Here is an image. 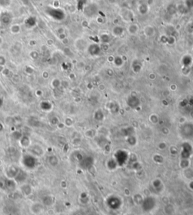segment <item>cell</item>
Instances as JSON below:
<instances>
[{
    "mask_svg": "<svg viewBox=\"0 0 193 215\" xmlns=\"http://www.w3.org/2000/svg\"><path fill=\"white\" fill-rule=\"evenodd\" d=\"M21 190L23 195L25 196H28L32 193V188H31L30 186L28 185V184H23V186H21Z\"/></svg>",
    "mask_w": 193,
    "mask_h": 215,
    "instance_id": "277c9868",
    "label": "cell"
},
{
    "mask_svg": "<svg viewBox=\"0 0 193 215\" xmlns=\"http://www.w3.org/2000/svg\"><path fill=\"white\" fill-rule=\"evenodd\" d=\"M21 143H22L21 145H22L23 146H24V147L29 146H30V140H29V138L26 137H23L22 140H21Z\"/></svg>",
    "mask_w": 193,
    "mask_h": 215,
    "instance_id": "9c48e42d",
    "label": "cell"
},
{
    "mask_svg": "<svg viewBox=\"0 0 193 215\" xmlns=\"http://www.w3.org/2000/svg\"><path fill=\"white\" fill-rule=\"evenodd\" d=\"M23 164L26 167L32 169L37 165V159L33 155H26L23 158Z\"/></svg>",
    "mask_w": 193,
    "mask_h": 215,
    "instance_id": "6da1fadb",
    "label": "cell"
},
{
    "mask_svg": "<svg viewBox=\"0 0 193 215\" xmlns=\"http://www.w3.org/2000/svg\"><path fill=\"white\" fill-rule=\"evenodd\" d=\"M48 162H49L50 165L54 166V165H56L57 164L58 161H57V157H56L55 156H51L48 158Z\"/></svg>",
    "mask_w": 193,
    "mask_h": 215,
    "instance_id": "ba28073f",
    "label": "cell"
},
{
    "mask_svg": "<svg viewBox=\"0 0 193 215\" xmlns=\"http://www.w3.org/2000/svg\"><path fill=\"white\" fill-rule=\"evenodd\" d=\"M19 170L18 168H17L15 166H11L7 169L6 171V174L9 179H12V178H15L17 174H18Z\"/></svg>",
    "mask_w": 193,
    "mask_h": 215,
    "instance_id": "3957f363",
    "label": "cell"
},
{
    "mask_svg": "<svg viewBox=\"0 0 193 215\" xmlns=\"http://www.w3.org/2000/svg\"><path fill=\"white\" fill-rule=\"evenodd\" d=\"M30 210L32 214H39L43 211V205L39 202L34 203L32 205H31Z\"/></svg>",
    "mask_w": 193,
    "mask_h": 215,
    "instance_id": "7a4b0ae2",
    "label": "cell"
},
{
    "mask_svg": "<svg viewBox=\"0 0 193 215\" xmlns=\"http://www.w3.org/2000/svg\"><path fill=\"white\" fill-rule=\"evenodd\" d=\"M5 186L7 187L9 190H14L16 187V183L14 180H12L11 179H8L5 181Z\"/></svg>",
    "mask_w": 193,
    "mask_h": 215,
    "instance_id": "5b68a950",
    "label": "cell"
},
{
    "mask_svg": "<svg viewBox=\"0 0 193 215\" xmlns=\"http://www.w3.org/2000/svg\"><path fill=\"white\" fill-rule=\"evenodd\" d=\"M32 154L34 156H40V155H42V153H43V150H42V149L40 147V146H32Z\"/></svg>",
    "mask_w": 193,
    "mask_h": 215,
    "instance_id": "8992f818",
    "label": "cell"
},
{
    "mask_svg": "<svg viewBox=\"0 0 193 215\" xmlns=\"http://www.w3.org/2000/svg\"><path fill=\"white\" fill-rule=\"evenodd\" d=\"M52 201H53V199H52L51 196H47L45 197H44L42 203H43L44 205H47V206L48 205V206H50V205H51V204H52Z\"/></svg>",
    "mask_w": 193,
    "mask_h": 215,
    "instance_id": "52a82bcc",
    "label": "cell"
}]
</instances>
